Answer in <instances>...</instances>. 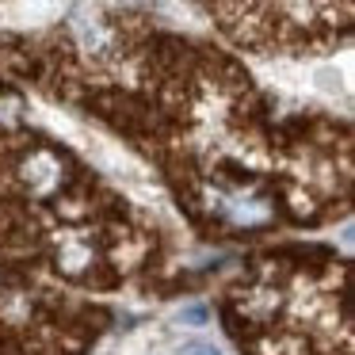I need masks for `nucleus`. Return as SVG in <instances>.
Wrapping results in <instances>:
<instances>
[{"mask_svg": "<svg viewBox=\"0 0 355 355\" xmlns=\"http://www.w3.org/2000/svg\"><path fill=\"white\" fill-rule=\"evenodd\" d=\"M207 306H184L180 309V321L184 324H191V329H202V324H207Z\"/></svg>", "mask_w": 355, "mask_h": 355, "instance_id": "1", "label": "nucleus"}, {"mask_svg": "<svg viewBox=\"0 0 355 355\" xmlns=\"http://www.w3.org/2000/svg\"><path fill=\"white\" fill-rule=\"evenodd\" d=\"M180 355H222V352H218L210 340H187V344L180 347Z\"/></svg>", "mask_w": 355, "mask_h": 355, "instance_id": "2", "label": "nucleus"}]
</instances>
